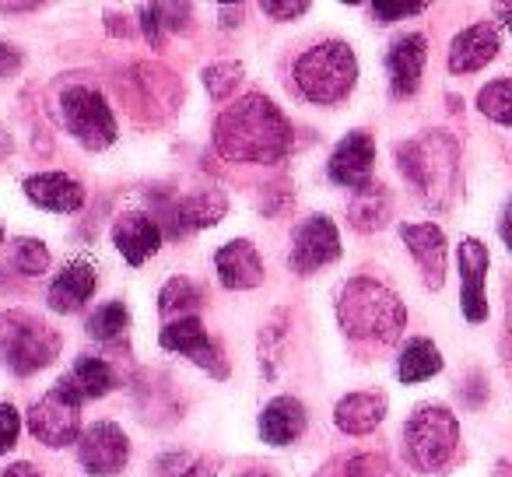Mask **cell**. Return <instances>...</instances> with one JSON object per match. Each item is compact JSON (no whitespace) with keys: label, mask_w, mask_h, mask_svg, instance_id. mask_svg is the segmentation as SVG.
Here are the masks:
<instances>
[{"label":"cell","mask_w":512,"mask_h":477,"mask_svg":"<svg viewBox=\"0 0 512 477\" xmlns=\"http://www.w3.org/2000/svg\"><path fill=\"white\" fill-rule=\"evenodd\" d=\"M183 477H218V463L200 456V460H193L190 467L183 470Z\"/></svg>","instance_id":"cell-38"},{"label":"cell","mask_w":512,"mask_h":477,"mask_svg":"<svg viewBox=\"0 0 512 477\" xmlns=\"http://www.w3.org/2000/svg\"><path fill=\"white\" fill-rule=\"evenodd\" d=\"M81 404H85V397L74 386V379L60 376V383L32 404L29 411L32 439H39L43 446L53 449H64L74 439H81Z\"/></svg>","instance_id":"cell-7"},{"label":"cell","mask_w":512,"mask_h":477,"mask_svg":"<svg viewBox=\"0 0 512 477\" xmlns=\"http://www.w3.org/2000/svg\"><path fill=\"white\" fill-rule=\"evenodd\" d=\"M400 239L407 243L411 257L418 260L421 278L432 292H439L442 281H446V235L432 221H421V225H400Z\"/></svg>","instance_id":"cell-13"},{"label":"cell","mask_w":512,"mask_h":477,"mask_svg":"<svg viewBox=\"0 0 512 477\" xmlns=\"http://www.w3.org/2000/svg\"><path fill=\"white\" fill-rule=\"evenodd\" d=\"M130 327V313L123 302H106V306H99L92 316H88V334L95 337V341H120L123 334H127Z\"/></svg>","instance_id":"cell-29"},{"label":"cell","mask_w":512,"mask_h":477,"mask_svg":"<svg viewBox=\"0 0 512 477\" xmlns=\"http://www.w3.org/2000/svg\"><path fill=\"white\" fill-rule=\"evenodd\" d=\"M477 109H481L488 120L502 123V127H512V78H498L488 81L477 95Z\"/></svg>","instance_id":"cell-30"},{"label":"cell","mask_w":512,"mask_h":477,"mask_svg":"<svg viewBox=\"0 0 512 477\" xmlns=\"http://www.w3.org/2000/svg\"><path fill=\"white\" fill-rule=\"evenodd\" d=\"M214 267H218L221 285L232 288V292H246V288H256L264 281V260L246 239H232L228 246H221Z\"/></svg>","instance_id":"cell-19"},{"label":"cell","mask_w":512,"mask_h":477,"mask_svg":"<svg viewBox=\"0 0 512 477\" xmlns=\"http://www.w3.org/2000/svg\"><path fill=\"white\" fill-rule=\"evenodd\" d=\"M386 418V397L383 393H348V397L337 400L334 407V421L341 432L348 435H369L379 421Z\"/></svg>","instance_id":"cell-22"},{"label":"cell","mask_w":512,"mask_h":477,"mask_svg":"<svg viewBox=\"0 0 512 477\" xmlns=\"http://www.w3.org/2000/svg\"><path fill=\"white\" fill-rule=\"evenodd\" d=\"M460 278H463V316L470 323L488 320V299H484V278H488V250L481 239L460 243Z\"/></svg>","instance_id":"cell-16"},{"label":"cell","mask_w":512,"mask_h":477,"mask_svg":"<svg viewBox=\"0 0 512 477\" xmlns=\"http://www.w3.org/2000/svg\"><path fill=\"white\" fill-rule=\"evenodd\" d=\"M0 243H4V228H0Z\"/></svg>","instance_id":"cell-43"},{"label":"cell","mask_w":512,"mask_h":477,"mask_svg":"<svg viewBox=\"0 0 512 477\" xmlns=\"http://www.w3.org/2000/svg\"><path fill=\"white\" fill-rule=\"evenodd\" d=\"M183 8H186V4H141V8H137L141 29H144V36H148L151 46H162L165 36L183 25V18H172V15H179Z\"/></svg>","instance_id":"cell-28"},{"label":"cell","mask_w":512,"mask_h":477,"mask_svg":"<svg viewBox=\"0 0 512 477\" xmlns=\"http://www.w3.org/2000/svg\"><path fill=\"white\" fill-rule=\"evenodd\" d=\"M15 267L22 274H29V278H39V274H46L50 271V250H46V243L43 239H18V246H15Z\"/></svg>","instance_id":"cell-32"},{"label":"cell","mask_w":512,"mask_h":477,"mask_svg":"<svg viewBox=\"0 0 512 477\" xmlns=\"http://www.w3.org/2000/svg\"><path fill=\"white\" fill-rule=\"evenodd\" d=\"M456 446H460V425H456L449 407L425 404L407 418L404 449L407 460L418 470H442L453 460Z\"/></svg>","instance_id":"cell-6"},{"label":"cell","mask_w":512,"mask_h":477,"mask_svg":"<svg viewBox=\"0 0 512 477\" xmlns=\"http://www.w3.org/2000/svg\"><path fill=\"white\" fill-rule=\"evenodd\" d=\"M18 435H22V414H18V407L0 404V456L15 449Z\"/></svg>","instance_id":"cell-35"},{"label":"cell","mask_w":512,"mask_h":477,"mask_svg":"<svg viewBox=\"0 0 512 477\" xmlns=\"http://www.w3.org/2000/svg\"><path fill=\"white\" fill-rule=\"evenodd\" d=\"M60 355V334L39 316L25 309H11L0 316V358L15 376H32V372L53 365Z\"/></svg>","instance_id":"cell-5"},{"label":"cell","mask_w":512,"mask_h":477,"mask_svg":"<svg viewBox=\"0 0 512 477\" xmlns=\"http://www.w3.org/2000/svg\"><path fill=\"white\" fill-rule=\"evenodd\" d=\"M337 320L344 334L365 344H393L404 334L407 309L386 285L372 278H351L337 299Z\"/></svg>","instance_id":"cell-2"},{"label":"cell","mask_w":512,"mask_h":477,"mask_svg":"<svg viewBox=\"0 0 512 477\" xmlns=\"http://www.w3.org/2000/svg\"><path fill=\"white\" fill-rule=\"evenodd\" d=\"M95 271L88 264H67L64 271L53 278L50 285V295H46V302H50L53 313L60 316H71L78 313L81 306H88V299L95 295Z\"/></svg>","instance_id":"cell-21"},{"label":"cell","mask_w":512,"mask_h":477,"mask_svg":"<svg viewBox=\"0 0 512 477\" xmlns=\"http://www.w3.org/2000/svg\"><path fill=\"white\" fill-rule=\"evenodd\" d=\"M292 141V123L267 95H246L214 120V144L228 162H281Z\"/></svg>","instance_id":"cell-1"},{"label":"cell","mask_w":512,"mask_h":477,"mask_svg":"<svg viewBox=\"0 0 512 477\" xmlns=\"http://www.w3.org/2000/svg\"><path fill=\"white\" fill-rule=\"evenodd\" d=\"M22 186H25V197L36 207H43V211L71 214L81 211V204H85V186L67 176V172H36Z\"/></svg>","instance_id":"cell-17"},{"label":"cell","mask_w":512,"mask_h":477,"mask_svg":"<svg viewBox=\"0 0 512 477\" xmlns=\"http://www.w3.org/2000/svg\"><path fill=\"white\" fill-rule=\"evenodd\" d=\"M113 246L123 253L130 267H141L144 260H151L158 250H162V228H158L155 218L141 211L120 214L113 221Z\"/></svg>","instance_id":"cell-14"},{"label":"cell","mask_w":512,"mask_h":477,"mask_svg":"<svg viewBox=\"0 0 512 477\" xmlns=\"http://www.w3.org/2000/svg\"><path fill=\"white\" fill-rule=\"evenodd\" d=\"M397 162L414 190L425 197V204L449 207L456 190V172H460V148L453 137L442 130H428V134L400 144Z\"/></svg>","instance_id":"cell-3"},{"label":"cell","mask_w":512,"mask_h":477,"mask_svg":"<svg viewBox=\"0 0 512 477\" xmlns=\"http://www.w3.org/2000/svg\"><path fill=\"white\" fill-rule=\"evenodd\" d=\"M372 165H376V141L365 130H351L341 144L334 148L327 162V176L337 186H351L362 190L365 183H372Z\"/></svg>","instance_id":"cell-12"},{"label":"cell","mask_w":512,"mask_h":477,"mask_svg":"<svg viewBox=\"0 0 512 477\" xmlns=\"http://www.w3.org/2000/svg\"><path fill=\"white\" fill-rule=\"evenodd\" d=\"M239 477H274L271 470H260V467H253V470H246V474H239Z\"/></svg>","instance_id":"cell-41"},{"label":"cell","mask_w":512,"mask_h":477,"mask_svg":"<svg viewBox=\"0 0 512 477\" xmlns=\"http://www.w3.org/2000/svg\"><path fill=\"white\" fill-rule=\"evenodd\" d=\"M225 218V197L221 193H200L193 200H183V204L172 211V235H186V232H197V228H207L214 221Z\"/></svg>","instance_id":"cell-24"},{"label":"cell","mask_w":512,"mask_h":477,"mask_svg":"<svg viewBox=\"0 0 512 477\" xmlns=\"http://www.w3.org/2000/svg\"><path fill=\"white\" fill-rule=\"evenodd\" d=\"M425 11V0H376L372 4V15L379 22H400V18H414Z\"/></svg>","instance_id":"cell-34"},{"label":"cell","mask_w":512,"mask_h":477,"mask_svg":"<svg viewBox=\"0 0 512 477\" xmlns=\"http://www.w3.org/2000/svg\"><path fill=\"white\" fill-rule=\"evenodd\" d=\"M502 18H505V25H509V32H512V4H505V8H502Z\"/></svg>","instance_id":"cell-42"},{"label":"cell","mask_w":512,"mask_h":477,"mask_svg":"<svg viewBox=\"0 0 512 477\" xmlns=\"http://www.w3.org/2000/svg\"><path fill=\"white\" fill-rule=\"evenodd\" d=\"M341 257V232H337L334 218L327 214H313L306 218L292 235V267L299 274H313L320 267L334 264Z\"/></svg>","instance_id":"cell-10"},{"label":"cell","mask_w":512,"mask_h":477,"mask_svg":"<svg viewBox=\"0 0 512 477\" xmlns=\"http://www.w3.org/2000/svg\"><path fill=\"white\" fill-rule=\"evenodd\" d=\"M435 372H442V355L428 337H414L407 341V348L400 351V365H397V376L400 383H425L432 379Z\"/></svg>","instance_id":"cell-25"},{"label":"cell","mask_w":512,"mask_h":477,"mask_svg":"<svg viewBox=\"0 0 512 477\" xmlns=\"http://www.w3.org/2000/svg\"><path fill=\"white\" fill-rule=\"evenodd\" d=\"M295 88L316 106H334V102L348 99V92L358 81L355 53L341 39H327L316 43L295 60Z\"/></svg>","instance_id":"cell-4"},{"label":"cell","mask_w":512,"mask_h":477,"mask_svg":"<svg viewBox=\"0 0 512 477\" xmlns=\"http://www.w3.org/2000/svg\"><path fill=\"white\" fill-rule=\"evenodd\" d=\"M498 29L488 22L481 25H470L463 29L460 36L453 39L449 46V74H470V71H481L488 67L491 60L498 57Z\"/></svg>","instance_id":"cell-18"},{"label":"cell","mask_w":512,"mask_h":477,"mask_svg":"<svg viewBox=\"0 0 512 477\" xmlns=\"http://www.w3.org/2000/svg\"><path fill=\"white\" fill-rule=\"evenodd\" d=\"M390 207H393V200H390V193H386V186L365 183L362 190H355V197H351L348 218L358 232H376V228H383L386 221H390Z\"/></svg>","instance_id":"cell-23"},{"label":"cell","mask_w":512,"mask_h":477,"mask_svg":"<svg viewBox=\"0 0 512 477\" xmlns=\"http://www.w3.org/2000/svg\"><path fill=\"white\" fill-rule=\"evenodd\" d=\"M260 8H264L267 15L278 18V22H292V18L306 15V11H309V0H292V4H288V0H264Z\"/></svg>","instance_id":"cell-36"},{"label":"cell","mask_w":512,"mask_h":477,"mask_svg":"<svg viewBox=\"0 0 512 477\" xmlns=\"http://www.w3.org/2000/svg\"><path fill=\"white\" fill-rule=\"evenodd\" d=\"M344 477H400V474L386 456L365 453V456H355V460L348 463V474Z\"/></svg>","instance_id":"cell-33"},{"label":"cell","mask_w":512,"mask_h":477,"mask_svg":"<svg viewBox=\"0 0 512 477\" xmlns=\"http://www.w3.org/2000/svg\"><path fill=\"white\" fill-rule=\"evenodd\" d=\"M4 477H43L36 470V463H29V460H18V463H11L8 470H4Z\"/></svg>","instance_id":"cell-39"},{"label":"cell","mask_w":512,"mask_h":477,"mask_svg":"<svg viewBox=\"0 0 512 477\" xmlns=\"http://www.w3.org/2000/svg\"><path fill=\"white\" fill-rule=\"evenodd\" d=\"M158 344H162L165 351H176V355H186L190 362L204 365L211 376H228V365H225V358H221V348L207 337L204 323H200L197 316L165 323L162 334H158Z\"/></svg>","instance_id":"cell-11"},{"label":"cell","mask_w":512,"mask_h":477,"mask_svg":"<svg viewBox=\"0 0 512 477\" xmlns=\"http://www.w3.org/2000/svg\"><path fill=\"white\" fill-rule=\"evenodd\" d=\"M425 60H428V43L421 32L400 36L397 43L390 46V53H386V71H390V88L397 99H407V95L418 92Z\"/></svg>","instance_id":"cell-15"},{"label":"cell","mask_w":512,"mask_h":477,"mask_svg":"<svg viewBox=\"0 0 512 477\" xmlns=\"http://www.w3.org/2000/svg\"><path fill=\"white\" fill-rule=\"evenodd\" d=\"M200 306H204V292H200V285H193L190 278L165 281L162 295H158V309H162L165 316H176V320L197 316Z\"/></svg>","instance_id":"cell-27"},{"label":"cell","mask_w":512,"mask_h":477,"mask_svg":"<svg viewBox=\"0 0 512 477\" xmlns=\"http://www.w3.org/2000/svg\"><path fill=\"white\" fill-rule=\"evenodd\" d=\"M22 53L15 50L11 43H0V78H8V74H15L18 67H22Z\"/></svg>","instance_id":"cell-37"},{"label":"cell","mask_w":512,"mask_h":477,"mask_svg":"<svg viewBox=\"0 0 512 477\" xmlns=\"http://www.w3.org/2000/svg\"><path fill=\"white\" fill-rule=\"evenodd\" d=\"M60 113H64V123L88 151H106L109 144L116 141V120L109 102L102 99L95 88L74 85L60 95Z\"/></svg>","instance_id":"cell-8"},{"label":"cell","mask_w":512,"mask_h":477,"mask_svg":"<svg viewBox=\"0 0 512 477\" xmlns=\"http://www.w3.org/2000/svg\"><path fill=\"white\" fill-rule=\"evenodd\" d=\"M67 376L74 379V386H78L85 400L106 397L116 386V376H113V369H109V362H102V358H95V355H81Z\"/></svg>","instance_id":"cell-26"},{"label":"cell","mask_w":512,"mask_h":477,"mask_svg":"<svg viewBox=\"0 0 512 477\" xmlns=\"http://www.w3.org/2000/svg\"><path fill=\"white\" fill-rule=\"evenodd\" d=\"M498 232H502V243L509 246V253H512V200L505 204L502 221H498Z\"/></svg>","instance_id":"cell-40"},{"label":"cell","mask_w":512,"mask_h":477,"mask_svg":"<svg viewBox=\"0 0 512 477\" xmlns=\"http://www.w3.org/2000/svg\"><path fill=\"white\" fill-rule=\"evenodd\" d=\"M306 407L295 397H274L260 414V439L271 446H292L302 432H306Z\"/></svg>","instance_id":"cell-20"},{"label":"cell","mask_w":512,"mask_h":477,"mask_svg":"<svg viewBox=\"0 0 512 477\" xmlns=\"http://www.w3.org/2000/svg\"><path fill=\"white\" fill-rule=\"evenodd\" d=\"M239 85H242V64H235V60H221V64H211L204 71L207 95L218 99V102H225Z\"/></svg>","instance_id":"cell-31"},{"label":"cell","mask_w":512,"mask_h":477,"mask_svg":"<svg viewBox=\"0 0 512 477\" xmlns=\"http://www.w3.org/2000/svg\"><path fill=\"white\" fill-rule=\"evenodd\" d=\"M81 467L95 477H109V474H120L130 460V439L116 421H95L81 432Z\"/></svg>","instance_id":"cell-9"}]
</instances>
